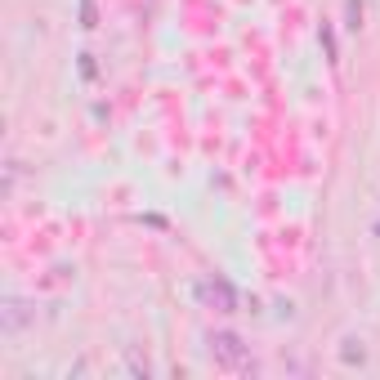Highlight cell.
<instances>
[{"label":"cell","instance_id":"obj_1","mask_svg":"<svg viewBox=\"0 0 380 380\" xmlns=\"http://www.w3.org/2000/svg\"><path fill=\"white\" fill-rule=\"evenodd\" d=\"M197 291V300L202 304H210L215 313H237V291H233V282H228V277H220V273H210V277H202V282L192 287Z\"/></svg>","mask_w":380,"mask_h":380},{"label":"cell","instance_id":"obj_2","mask_svg":"<svg viewBox=\"0 0 380 380\" xmlns=\"http://www.w3.org/2000/svg\"><path fill=\"white\" fill-rule=\"evenodd\" d=\"M206 344H210V354H215V362H220V367H242L246 354H251V349L242 344L237 332H210Z\"/></svg>","mask_w":380,"mask_h":380},{"label":"cell","instance_id":"obj_3","mask_svg":"<svg viewBox=\"0 0 380 380\" xmlns=\"http://www.w3.org/2000/svg\"><path fill=\"white\" fill-rule=\"evenodd\" d=\"M31 318H36V304H27V300H5V313H0V332L14 336V332H23Z\"/></svg>","mask_w":380,"mask_h":380},{"label":"cell","instance_id":"obj_4","mask_svg":"<svg viewBox=\"0 0 380 380\" xmlns=\"http://www.w3.org/2000/svg\"><path fill=\"white\" fill-rule=\"evenodd\" d=\"M340 362L344 367H362V362H367V349H362V340H340Z\"/></svg>","mask_w":380,"mask_h":380},{"label":"cell","instance_id":"obj_5","mask_svg":"<svg viewBox=\"0 0 380 380\" xmlns=\"http://www.w3.org/2000/svg\"><path fill=\"white\" fill-rule=\"evenodd\" d=\"M318 41H322V49H327V63H340V45H336L332 23H322V27H318Z\"/></svg>","mask_w":380,"mask_h":380},{"label":"cell","instance_id":"obj_6","mask_svg":"<svg viewBox=\"0 0 380 380\" xmlns=\"http://www.w3.org/2000/svg\"><path fill=\"white\" fill-rule=\"evenodd\" d=\"M344 27L349 31L362 27V0H344Z\"/></svg>","mask_w":380,"mask_h":380},{"label":"cell","instance_id":"obj_7","mask_svg":"<svg viewBox=\"0 0 380 380\" xmlns=\"http://www.w3.org/2000/svg\"><path fill=\"white\" fill-rule=\"evenodd\" d=\"M81 27L94 31L98 27V9H94V0H81Z\"/></svg>","mask_w":380,"mask_h":380},{"label":"cell","instance_id":"obj_8","mask_svg":"<svg viewBox=\"0 0 380 380\" xmlns=\"http://www.w3.org/2000/svg\"><path fill=\"white\" fill-rule=\"evenodd\" d=\"M76 68H81V81H94V76H98V63H94V54H81V63H76Z\"/></svg>","mask_w":380,"mask_h":380},{"label":"cell","instance_id":"obj_9","mask_svg":"<svg viewBox=\"0 0 380 380\" xmlns=\"http://www.w3.org/2000/svg\"><path fill=\"white\" fill-rule=\"evenodd\" d=\"M376 237H380V220H376Z\"/></svg>","mask_w":380,"mask_h":380}]
</instances>
